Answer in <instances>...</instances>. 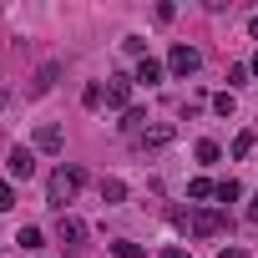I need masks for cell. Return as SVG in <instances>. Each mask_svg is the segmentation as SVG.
<instances>
[{
    "instance_id": "6da1fadb",
    "label": "cell",
    "mask_w": 258,
    "mask_h": 258,
    "mask_svg": "<svg viewBox=\"0 0 258 258\" xmlns=\"http://www.w3.org/2000/svg\"><path fill=\"white\" fill-rule=\"evenodd\" d=\"M81 182H86V172H81V167H61V172L51 177V208H66V203L81 192Z\"/></svg>"
},
{
    "instance_id": "7a4b0ae2",
    "label": "cell",
    "mask_w": 258,
    "mask_h": 258,
    "mask_svg": "<svg viewBox=\"0 0 258 258\" xmlns=\"http://www.w3.org/2000/svg\"><path fill=\"white\" fill-rule=\"evenodd\" d=\"M172 137H177V126L172 121H157V126H147V132L137 137V147L152 157V152H162V147H172Z\"/></svg>"
},
{
    "instance_id": "3957f363",
    "label": "cell",
    "mask_w": 258,
    "mask_h": 258,
    "mask_svg": "<svg viewBox=\"0 0 258 258\" xmlns=\"http://www.w3.org/2000/svg\"><path fill=\"white\" fill-rule=\"evenodd\" d=\"M198 66H203V56H198L192 46H182V41H177V46H172V56H167V71H172V76H192Z\"/></svg>"
},
{
    "instance_id": "277c9868",
    "label": "cell",
    "mask_w": 258,
    "mask_h": 258,
    "mask_svg": "<svg viewBox=\"0 0 258 258\" xmlns=\"http://www.w3.org/2000/svg\"><path fill=\"white\" fill-rule=\"evenodd\" d=\"M56 76H61V61H46V66H41V71L31 76V86H26V96H31V101H36V96H46V91L56 86Z\"/></svg>"
},
{
    "instance_id": "5b68a950",
    "label": "cell",
    "mask_w": 258,
    "mask_h": 258,
    "mask_svg": "<svg viewBox=\"0 0 258 258\" xmlns=\"http://www.w3.org/2000/svg\"><path fill=\"white\" fill-rule=\"evenodd\" d=\"M31 142H36V152H61V147H66V132H61L56 121H46V126H36Z\"/></svg>"
},
{
    "instance_id": "8992f818",
    "label": "cell",
    "mask_w": 258,
    "mask_h": 258,
    "mask_svg": "<svg viewBox=\"0 0 258 258\" xmlns=\"http://www.w3.org/2000/svg\"><path fill=\"white\" fill-rule=\"evenodd\" d=\"M6 167H11V177H31L36 172V152L31 147H11L6 152Z\"/></svg>"
},
{
    "instance_id": "52a82bcc",
    "label": "cell",
    "mask_w": 258,
    "mask_h": 258,
    "mask_svg": "<svg viewBox=\"0 0 258 258\" xmlns=\"http://www.w3.org/2000/svg\"><path fill=\"white\" fill-rule=\"evenodd\" d=\"M106 106H126V111H132V76H111V86H106Z\"/></svg>"
},
{
    "instance_id": "ba28073f",
    "label": "cell",
    "mask_w": 258,
    "mask_h": 258,
    "mask_svg": "<svg viewBox=\"0 0 258 258\" xmlns=\"http://www.w3.org/2000/svg\"><path fill=\"white\" fill-rule=\"evenodd\" d=\"M56 238H61V243H81V238H86V223H81V218H71V213H61Z\"/></svg>"
},
{
    "instance_id": "9c48e42d",
    "label": "cell",
    "mask_w": 258,
    "mask_h": 258,
    "mask_svg": "<svg viewBox=\"0 0 258 258\" xmlns=\"http://www.w3.org/2000/svg\"><path fill=\"white\" fill-rule=\"evenodd\" d=\"M132 81H142V86H157V81H162V61L142 56V61H137V76H132Z\"/></svg>"
},
{
    "instance_id": "30bf717a",
    "label": "cell",
    "mask_w": 258,
    "mask_h": 258,
    "mask_svg": "<svg viewBox=\"0 0 258 258\" xmlns=\"http://www.w3.org/2000/svg\"><path fill=\"white\" fill-rule=\"evenodd\" d=\"M192 228H198L203 238H213V233H223V213H213V208H203V213L192 218Z\"/></svg>"
},
{
    "instance_id": "8fae6325",
    "label": "cell",
    "mask_w": 258,
    "mask_h": 258,
    "mask_svg": "<svg viewBox=\"0 0 258 258\" xmlns=\"http://www.w3.org/2000/svg\"><path fill=\"white\" fill-rule=\"evenodd\" d=\"M101 203H111V208L126 203V182H121V177H106V182H101Z\"/></svg>"
},
{
    "instance_id": "7c38bea8",
    "label": "cell",
    "mask_w": 258,
    "mask_h": 258,
    "mask_svg": "<svg viewBox=\"0 0 258 258\" xmlns=\"http://www.w3.org/2000/svg\"><path fill=\"white\" fill-rule=\"evenodd\" d=\"M142 126H147V111L142 106H132V111L121 116V132H142Z\"/></svg>"
},
{
    "instance_id": "4fadbf2b",
    "label": "cell",
    "mask_w": 258,
    "mask_h": 258,
    "mask_svg": "<svg viewBox=\"0 0 258 258\" xmlns=\"http://www.w3.org/2000/svg\"><path fill=\"white\" fill-rule=\"evenodd\" d=\"M16 243H21V248H31V253H36V248H41V243H46V238H41V228H21V233H16Z\"/></svg>"
},
{
    "instance_id": "5bb4252c",
    "label": "cell",
    "mask_w": 258,
    "mask_h": 258,
    "mask_svg": "<svg viewBox=\"0 0 258 258\" xmlns=\"http://www.w3.org/2000/svg\"><path fill=\"white\" fill-rule=\"evenodd\" d=\"M81 101H86V106H101V101H106V86H101V81H91V86L81 91Z\"/></svg>"
},
{
    "instance_id": "9a60e30c",
    "label": "cell",
    "mask_w": 258,
    "mask_h": 258,
    "mask_svg": "<svg viewBox=\"0 0 258 258\" xmlns=\"http://www.w3.org/2000/svg\"><path fill=\"white\" fill-rule=\"evenodd\" d=\"M238 192H243V187L228 177V182H218V192H213V198H218V203H238Z\"/></svg>"
},
{
    "instance_id": "2e32d148",
    "label": "cell",
    "mask_w": 258,
    "mask_h": 258,
    "mask_svg": "<svg viewBox=\"0 0 258 258\" xmlns=\"http://www.w3.org/2000/svg\"><path fill=\"white\" fill-rule=\"evenodd\" d=\"M111 253H116V258H147L137 243H126V238H121V243H111Z\"/></svg>"
},
{
    "instance_id": "e0dca14e",
    "label": "cell",
    "mask_w": 258,
    "mask_h": 258,
    "mask_svg": "<svg viewBox=\"0 0 258 258\" xmlns=\"http://www.w3.org/2000/svg\"><path fill=\"white\" fill-rule=\"evenodd\" d=\"M213 106H218L223 116H233V106H238V101H233V91H218V96H213Z\"/></svg>"
},
{
    "instance_id": "ac0fdd59",
    "label": "cell",
    "mask_w": 258,
    "mask_h": 258,
    "mask_svg": "<svg viewBox=\"0 0 258 258\" xmlns=\"http://www.w3.org/2000/svg\"><path fill=\"white\" fill-rule=\"evenodd\" d=\"M213 192H218V187H213V182H208V177H198V182H192V187H187V198H213Z\"/></svg>"
},
{
    "instance_id": "d6986e66",
    "label": "cell",
    "mask_w": 258,
    "mask_h": 258,
    "mask_svg": "<svg viewBox=\"0 0 258 258\" xmlns=\"http://www.w3.org/2000/svg\"><path fill=\"white\" fill-rule=\"evenodd\" d=\"M11 208H16V187H11V182H0V213H11Z\"/></svg>"
},
{
    "instance_id": "ffe728a7",
    "label": "cell",
    "mask_w": 258,
    "mask_h": 258,
    "mask_svg": "<svg viewBox=\"0 0 258 258\" xmlns=\"http://www.w3.org/2000/svg\"><path fill=\"white\" fill-rule=\"evenodd\" d=\"M248 152H253V132H243V137L233 142V157H248Z\"/></svg>"
},
{
    "instance_id": "44dd1931",
    "label": "cell",
    "mask_w": 258,
    "mask_h": 258,
    "mask_svg": "<svg viewBox=\"0 0 258 258\" xmlns=\"http://www.w3.org/2000/svg\"><path fill=\"white\" fill-rule=\"evenodd\" d=\"M248 71H253V66H233V71H228V86H243V81H248Z\"/></svg>"
},
{
    "instance_id": "7402d4cb",
    "label": "cell",
    "mask_w": 258,
    "mask_h": 258,
    "mask_svg": "<svg viewBox=\"0 0 258 258\" xmlns=\"http://www.w3.org/2000/svg\"><path fill=\"white\" fill-rule=\"evenodd\" d=\"M198 157L203 162H218V142H198Z\"/></svg>"
},
{
    "instance_id": "603a6c76",
    "label": "cell",
    "mask_w": 258,
    "mask_h": 258,
    "mask_svg": "<svg viewBox=\"0 0 258 258\" xmlns=\"http://www.w3.org/2000/svg\"><path fill=\"white\" fill-rule=\"evenodd\" d=\"M162 258H192L187 248H162Z\"/></svg>"
},
{
    "instance_id": "cb8c5ba5",
    "label": "cell",
    "mask_w": 258,
    "mask_h": 258,
    "mask_svg": "<svg viewBox=\"0 0 258 258\" xmlns=\"http://www.w3.org/2000/svg\"><path fill=\"white\" fill-rule=\"evenodd\" d=\"M223 258H248V253L243 248H223Z\"/></svg>"
},
{
    "instance_id": "d4e9b609",
    "label": "cell",
    "mask_w": 258,
    "mask_h": 258,
    "mask_svg": "<svg viewBox=\"0 0 258 258\" xmlns=\"http://www.w3.org/2000/svg\"><path fill=\"white\" fill-rule=\"evenodd\" d=\"M248 218H253V223H258V192H253V208H248Z\"/></svg>"
},
{
    "instance_id": "484cf974",
    "label": "cell",
    "mask_w": 258,
    "mask_h": 258,
    "mask_svg": "<svg viewBox=\"0 0 258 258\" xmlns=\"http://www.w3.org/2000/svg\"><path fill=\"white\" fill-rule=\"evenodd\" d=\"M248 31H253V36H258V16H253V21H248Z\"/></svg>"
},
{
    "instance_id": "4316f807",
    "label": "cell",
    "mask_w": 258,
    "mask_h": 258,
    "mask_svg": "<svg viewBox=\"0 0 258 258\" xmlns=\"http://www.w3.org/2000/svg\"><path fill=\"white\" fill-rule=\"evenodd\" d=\"M253 76H258V56H253Z\"/></svg>"
}]
</instances>
